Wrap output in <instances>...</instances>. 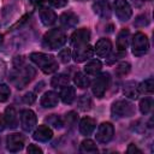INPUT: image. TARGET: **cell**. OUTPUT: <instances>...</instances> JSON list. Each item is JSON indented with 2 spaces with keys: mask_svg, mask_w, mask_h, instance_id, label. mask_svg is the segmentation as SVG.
<instances>
[{
  "mask_svg": "<svg viewBox=\"0 0 154 154\" xmlns=\"http://www.w3.org/2000/svg\"><path fill=\"white\" fill-rule=\"evenodd\" d=\"M113 8H114V12H116V16L122 22L129 20L132 16L131 6L126 0H114Z\"/></svg>",
  "mask_w": 154,
  "mask_h": 154,
  "instance_id": "obj_7",
  "label": "cell"
},
{
  "mask_svg": "<svg viewBox=\"0 0 154 154\" xmlns=\"http://www.w3.org/2000/svg\"><path fill=\"white\" fill-rule=\"evenodd\" d=\"M153 107V100L150 97H144L140 101V111L142 114H148L152 111Z\"/></svg>",
  "mask_w": 154,
  "mask_h": 154,
  "instance_id": "obj_32",
  "label": "cell"
},
{
  "mask_svg": "<svg viewBox=\"0 0 154 154\" xmlns=\"http://www.w3.org/2000/svg\"><path fill=\"white\" fill-rule=\"evenodd\" d=\"M5 73H6V64L4 60L0 59V81L5 77Z\"/></svg>",
  "mask_w": 154,
  "mask_h": 154,
  "instance_id": "obj_40",
  "label": "cell"
},
{
  "mask_svg": "<svg viewBox=\"0 0 154 154\" xmlns=\"http://www.w3.org/2000/svg\"><path fill=\"white\" fill-rule=\"evenodd\" d=\"M114 135V128L111 123H102L99 125L97 131H96V141L100 143H108Z\"/></svg>",
  "mask_w": 154,
  "mask_h": 154,
  "instance_id": "obj_8",
  "label": "cell"
},
{
  "mask_svg": "<svg viewBox=\"0 0 154 154\" xmlns=\"http://www.w3.org/2000/svg\"><path fill=\"white\" fill-rule=\"evenodd\" d=\"M109 81H111L109 73L102 72L101 75H99V76L94 79V82H93V84H91V91H93V94H94L96 97H99V99L102 97V96L105 95V93H106L108 85H109Z\"/></svg>",
  "mask_w": 154,
  "mask_h": 154,
  "instance_id": "obj_6",
  "label": "cell"
},
{
  "mask_svg": "<svg viewBox=\"0 0 154 154\" xmlns=\"http://www.w3.org/2000/svg\"><path fill=\"white\" fill-rule=\"evenodd\" d=\"M112 51V43L108 38H100L94 48V52L99 57H107Z\"/></svg>",
  "mask_w": 154,
  "mask_h": 154,
  "instance_id": "obj_18",
  "label": "cell"
},
{
  "mask_svg": "<svg viewBox=\"0 0 154 154\" xmlns=\"http://www.w3.org/2000/svg\"><path fill=\"white\" fill-rule=\"evenodd\" d=\"M35 75H36V71L32 66L19 65V66H16V69L11 72L10 81L17 89H23L32 81Z\"/></svg>",
  "mask_w": 154,
  "mask_h": 154,
  "instance_id": "obj_1",
  "label": "cell"
},
{
  "mask_svg": "<svg viewBox=\"0 0 154 154\" xmlns=\"http://www.w3.org/2000/svg\"><path fill=\"white\" fill-rule=\"evenodd\" d=\"M90 40V31L85 28L82 29H77L72 35H71V43L77 47V46H82L88 43V41Z\"/></svg>",
  "mask_w": 154,
  "mask_h": 154,
  "instance_id": "obj_12",
  "label": "cell"
},
{
  "mask_svg": "<svg viewBox=\"0 0 154 154\" xmlns=\"http://www.w3.org/2000/svg\"><path fill=\"white\" fill-rule=\"evenodd\" d=\"M73 82L81 89H85L89 87V78L83 72H76L73 76Z\"/></svg>",
  "mask_w": 154,
  "mask_h": 154,
  "instance_id": "obj_28",
  "label": "cell"
},
{
  "mask_svg": "<svg viewBox=\"0 0 154 154\" xmlns=\"http://www.w3.org/2000/svg\"><path fill=\"white\" fill-rule=\"evenodd\" d=\"M11 94L10 88L6 84H0V102H5L8 100Z\"/></svg>",
  "mask_w": 154,
  "mask_h": 154,
  "instance_id": "obj_34",
  "label": "cell"
},
{
  "mask_svg": "<svg viewBox=\"0 0 154 154\" xmlns=\"http://www.w3.org/2000/svg\"><path fill=\"white\" fill-rule=\"evenodd\" d=\"M149 49L148 37L143 32H136L132 37V54L136 57L144 55Z\"/></svg>",
  "mask_w": 154,
  "mask_h": 154,
  "instance_id": "obj_5",
  "label": "cell"
},
{
  "mask_svg": "<svg viewBox=\"0 0 154 154\" xmlns=\"http://www.w3.org/2000/svg\"><path fill=\"white\" fill-rule=\"evenodd\" d=\"M24 147V137L20 134H11L6 138V148L11 153H17Z\"/></svg>",
  "mask_w": 154,
  "mask_h": 154,
  "instance_id": "obj_11",
  "label": "cell"
},
{
  "mask_svg": "<svg viewBox=\"0 0 154 154\" xmlns=\"http://www.w3.org/2000/svg\"><path fill=\"white\" fill-rule=\"evenodd\" d=\"M26 152H28L29 154H41V153H42V149H41L40 147H37L36 144H29Z\"/></svg>",
  "mask_w": 154,
  "mask_h": 154,
  "instance_id": "obj_38",
  "label": "cell"
},
{
  "mask_svg": "<svg viewBox=\"0 0 154 154\" xmlns=\"http://www.w3.org/2000/svg\"><path fill=\"white\" fill-rule=\"evenodd\" d=\"M60 99L66 105L72 103L75 101V99H76V90H75V88L69 85V84L63 87L61 90H60Z\"/></svg>",
  "mask_w": 154,
  "mask_h": 154,
  "instance_id": "obj_22",
  "label": "cell"
},
{
  "mask_svg": "<svg viewBox=\"0 0 154 154\" xmlns=\"http://www.w3.org/2000/svg\"><path fill=\"white\" fill-rule=\"evenodd\" d=\"M95 126H96L95 119H93L90 117H84L79 122V132L83 136H89L95 130Z\"/></svg>",
  "mask_w": 154,
  "mask_h": 154,
  "instance_id": "obj_17",
  "label": "cell"
},
{
  "mask_svg": "<svg viewBox=\"0 0 154 154\" xmlns=\"http://www.w3.org/2000/svg\"><path fill=\"white\" fill-rule=\"evenodd\" d=\"M76 122H77V113H76V112L71 111V112H69V113L65 114L64 123H65L66 125H69V126H73V125L76 124Z\"/></svg>",
  "mask_w": 154,
  "mask_h": 154,
  "instance_id": "obj_33",
  "label": "cell"
},
{
  "mask_svg": "<svg viewBox=\"0 0 154 154\" xmlns=\"http://www.w3.org/2000/svg\"><path fill=\"white\" fill-rule=\"evenodd\" d=\"M24 101H25L26 103H32V102L35 101V96H34V94H32V93H28V94H25V96H24Z\"/></svg>",
  "mask_w": 154,
  "mask_h": 154,
  "instance_id": "obj_41",
  "label": "cell"
},
{
  "mask_svg": "<svg viewBox=\"0 0 154 154\" xmlns=\"http://www.w3.org/2000/svg\"><path fill=\"white\" fill-rule=\"evenodd\" d=\"M123 93L126 97L131 99V100H136L140 95V91H138V84L135 82V81H128L125 82L124 84V88H123Z\"/></svg>",
  "mask_w": 154,
  "mask_h": 154,
  "instance_id": "obj_20",
  "label": "cell"
},
{
  "mask_svg": "<svg viewBox=\"0 0 154 154\" xmlns=\"http://www.w3.org/2000/svg\"><path fill=\"white\" fill-rule=\"evenodd\" d=\"M79 150H81V153H85V154H96L97 147L94 141L84 140V141H82V143L79 146Z\"/></svg>",
  "mask_w": 154,
  "mask_h": 154,
  "instance_id": "obj_25",
  "label": "cell"
},
{
  "mask_svg": "<svg viewBox=\"0 0 154 154\" xmlns=\"http://www.w3.org/2000/svg\"><path fill=\"white\" fill-rule=\"evenodd\" d=\"M66 42V35L61 29L54 28L51 29L49 31H47L43 36V47H46L47 49L51 51H55L61 48Z\"/></svg>",
  "mask_w": 154,
  "mask_h": 154,
  "instance_id": "obj_3",
  "label": "cell"
},
{
  "mask_svg": "<svg viewBox=\"0 0 154 154\" xmlns=\"http://www.w3.org/2000/svg\"><path fill=\"white\" fill-rule=\"evenodd\" d=\"M59 20H60V24L64 28L71 29V28H75L77 25V23H78V16L75 12H72V11H66V12L61 13Z\"/></svg>",
  "mask_w": 154,
  "mask_h": 154,
  "instance_id": "obj_14",
  "label": "cell"
},
{
  "mask_svg": "<svg viewBox=\"0 0 154 154\" xmlns=\"http://www.w3.org/2000/svg\"><path fill=\"white\" fill-rule=\"evenodd\" d=\"M30 60L45 73H53L58 70V61L51 54L34 52L30 54Z\"/></svg>",
  "mask_w": 154,
  "mask_h": 154,
  "instance_id": "obj_2",
  "label": "cell"
},
{
  "mask_svg": "<svg viewBox=\"0 0 154 154\" xmlns=\"http://www.w3.org/2000/svg\"><path fill=\"white\" fill-rule=\"evenodd\" d=\"M1 45H2V35L0 34V48H1Z\"/></svg>",
  "mask_w": 154,
  "mask_h": 154,
  "instance_id": "obj_43",
  "label": "cell"
},
{
  "mask_svg": "<svg viewBox=\"0 0 154 154\" xmlns=\"http://www.w3.org/2000/svg\"><path fill=\"white\" fill-rule=\"evenodd\" d=\"M130 70H131V65L128 61H123V63H120V64L117 65V67H116V75L119 76V77H124V76H126L130 72Z\"/></svg>",
  "mask_w": 154,
  "mask_h": 154,
  "instance_id": "obj_31",
  "label": "cell"
},
{
  "mask_svg": "<svg viewBox=\"0 0 154 154\" xmlns=\"http://www.w3.org/2000/svg\"><path fill=\"white\" fill-rule=\"evenodd\" d=\"M94 54V49L90 45L85 43V45H82V46H77L76 49L73 51V60L76 63H83L88 59H90Z\"/></svg>",
  "mask_w": 154,
  "mask_h": 154,
  "instance_id": "obj_10",
  "label": "cell"
},
{
  "mask_svg": "<svg viewBox=\"0 0 154 154\" xmlns=\"http://www.w3.org/2000/svg\"><path fill=\"white\" fill-rule=\"evenodd\" d=\"M126 152L129 153V154H131V153H138V154H141L142 152H141V149H138L134 143H131V144H129V147H128V149H126Z\"/></svg>",
  "mask_w": 154,
  "mask_h": 154,
  "instance_id": "obj_39",
  "label": "cell"
},
{
  "mask_svg": "<svg viewBox=\"0 0 154 154\" xmlns=\"http://www.w3.org/2000/svg\"><path fill=\"white\" fill-rule=\"evenodd\" d=\"M37 118L34 111L31 109H23L20 112V126L24 131H31L36 125Z\"/></svg>",
  "mask_w": 154,
  "mask_h": 154,
  "instance_id": "obj_9",
  "label": "cell"
},
{
  "mask_svg": "<svg viewBox=\"0 0 154 154\" xmlns=\"http://www.w3.org/2000/svg\"><path fill=\"white\" fill-rule=\"evenodd\" d=\"M59 60L64 64H67L71 60V51L69 48H64L59 52Z\"/></svg>",
  "mask_w": 154,
  "mask_h": 154,
  "instance_id": "obj_35",
  "label": "cell"
},
{
  "mask_svg": "<svg viewBox=\"0 0 154 154\" xmlns=\"http://www.w3.org/2000/svg\"><path fill=\"white\" fill-rule=\"evenodd\" d=\"M78 1H87V0H78Z\"/></svg>",
  "mask_w": 154,
  "mask_h": 154,
  "instance_id": "obj_44",
  "label": "cell"
},
{
  "mask_svg": "<svg viewBox=\"0 0 154 154\" xmlns=\"http://www.w3.org/2000/svg\"><path fill=\"white\" fill-rule=\"evenodd\" d=\"M5 126H6V124H5V119H4V117L0 116V131H2V130L5 129Z\"/></svg>",
  "mask_w": 154,
  "mask_h": 154,
  "instance_id": "obj_42",
  "label": "cell"
},
{
  "mask_svg": "<svg viewBox=\"0 0 154 154\" xmlns=\"http://www.w3.org/2000/svg\"><path fill=\"white\" fill-rule=\"evenodd\" d=\"M49 4L54 7L61 8V7H65L67 5V0H49Z\"/></svg>",
  "mask_w": 154,
  "mask_h": 154,
  "instance_id": "obj_37",
  "label": "cell"
},
{
  "mask_svg": "<svg viewBox=\"0 0 154 154\" xmlns=\"http://www.w3.org/2000/svg\"><path fill=\"white\" fill-rule=\"evenodd\" d=\"M70 82V78L67 75H64V73H59V75H55L52 81H51V84L52 87L54 88H63L65 85H67Z\"/></svg>",
  "mask_w": 154,
  "mask_h": 154,
  "instance_id": "obj_26",
  "label": "cell"
},
{
  "mask_svg": "<svg viewBox=\"0 0 154 154\" xmlns=\"http://www.w3.org/2000/svg\"><path fill=\"white\" fill-rule=\"evenodd\" d=\"M32 137H34V140H36L38 142H47V141H49L53 137V131L47 125H40L34 131Z\"/></svg>",
  "mask_w": 154,
  "mask_h": 154,
  "instance_id": "obj_15",
  "label": "cell"
},
{
  "mask_svg": "<svg viewBox=\"0 0 154 154\" xmlns=\"http://www.w3.org/2000/svg\"><path fill=\"white\" fill-rule=\"evenodd\" d=\"M93 10L102 19H109L111 13H112L111 6H109V4L106 0H99V1H96L93 5Z\"/></svg>",
  "mask_w": 154,
  "mask_h": 154,
  "instance_id": "obj_13",
  "label": "cell"
},
{
  "mask_svg": "<svg viewBox=\"0 0 154 154\" xmlns=\"http://www.w3.org/2000/svg\"><path fill=\"white\" fill-rule=\"evenodd\" d=\"M101 67H102V64L100 60H90L89 63H87V65L84 66V71L87 75H90V76H96L100 71H101Z\"/></svg>",
  "mask_w": 154,
  "mask_h": 154,
  "instance_id": "obj_24",
  "label": "cell"
},
{
  "mask_svg": "<svg viewBox=\"0 0 154 154\" xmlns=\"http://www.w3.org/2000/svg\"><path fill=\"white\" fill-rule=\"evenodd\" d=\"M130 41V31L129 29H123L117 36V49L119 52H124Z\"/></svg>",
  "mask_w": 154,
  "mask_h": 154,
  "instance_id": "obj_23",
  "label": "cell"
},
{
  "mask_svg": "<svg viewBox=\"0 0 154 154\" xmlns=\"http://www.w3.org/2000/svg\"><path fill=\"white\" fill-rule=\"evenodd\" d=\"M78 108L81 111H89L91 108V99L88 94H83L78 97Z\"/></svg>",
  "mask_w": 154,
  "mask_h": 154,
  "instance_id": "obj_29",
  "label": "cell"
},
{
  "mask_svg": "<svg viewBox=\"0 0 154 154\" xmlns=\"http://www.w3.org/2000/svg\"><path fill=\"white\" fill-rule=\"evenodd\" d=\"M46 123H47L48 125L55 128V129H60V128H63V125H64V120H63L59 116H57V114H51V116H48V117L46 118Z\"/></svg>",
  "mask_w": 154,
  "mask_h": 154,
  "instance_id": "obj_30",
  "label": "cell"
},
{
  "mask_svg": "<svg viewBox=\"0 0 154 154\" xmlns=\"http://www.w3.org/2000/svg\"><path fill=\"white\" fill-rule=\"evenodd\" d=\"M58 102H59V97L58 94H55L54 91H46L41 97V106L45 108L55 107Z\"/></svg>",
  "mask_w": 154,
  "mask_h": 154,
  "instance_id": "obj_21",
  "label": "cell"
},
{
  "mask_svg": "<svg viewBox=\"0 0 154 154\" xmlns=\"http://www.w3.org/2000/svg\"><path fill=\"white\" fill-rule=\"evenodd\" d=\"M40 19H41L43 25L49 26V25H53L57 22L58 18H57L55 12L52 8H49V7H41L40 8Z\"/></svg>",
  "mask_w": 154,
  "mask_h": 154,
  "instance_id": "obj_16",
  "label": "cell"
},
{
  "mask_svg": "<svg viewBox=\"0 0 154 154\" xmlns=\"http://www.w3.org/2000/svg\"><path fill=\"white\" fill-rule=\"evenodd\" d=\"M4 119H5L6 126H8L10 129H16L18 126V117H17V112H16L14 107L8 106L5 109Z\"/></svg>",
  "mask_w": 154,
  "mask_h": 154,
  "instance_id": "obj_19",
  "label": "cell"
},
{
  "mask_svg": "<svg viewBox=\"0 0 154 154\" xmlns=\"http://www.w3.org/2000/svg\"><path fill=\"white\" fill-rule=\"evenodd\" d=\"M138 91L142 94H152L154 91V79L153 78H147L142 83L138 84Z\"/></svg>",
  "mask_w": 154,
  "mask_h": 154,
  "instance_id": "obj_27",
  "label": "cell"
},
{
  "mask_svg": "<svg viewBox=\"0 0 154 154\" xmlns=\"http://www.w3.org/2000/svg\"><path fill=\"white\" fill-rule=\"evenodd\" d=\"M111 113L114 118H129L135 114V107L128 100H117L112 103Z\"/></svg>",
  "mask_w": 154,
  "mask_h": 154,
  "instance_id": "obj_4",
  "label": "cell"
},
{
  "mask_svg": "<svg viewBox=\"0 0 154 154\" xmlns=\"http://www.w3.org/2000/svg\"><path fill=\"white\" fill-rule=\"evenodd\" d=\"M136 26H144V25H148L149 24V19H148V16L147 14H142V16H138L137 19L135 20L134 23Z\"/></svg>",
  "mask_w": 154,
  "mask_h": 154,
  "instance_id": "obj_36",
  "label": "cell"
}]
</instances>
